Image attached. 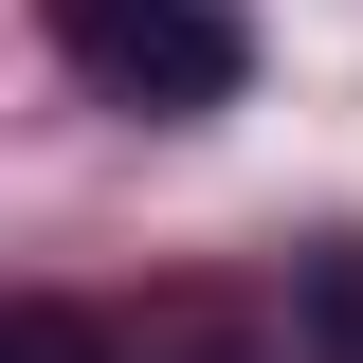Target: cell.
Wrapping results in <instances>:
<instances>
[{
  "instance_id": "obj_1",
  "label": "cell",
  "mask_w": 363,
  "mask_h": 363,
  "mask_svg": "<svg viewBox=\"0 0 363 363\" xmlns=\"http://www.w3.org/2000/svg\"><path fill=\"white\" fill-rule=\"evenodd\" d=\"M91 73L128 91V109H218V91L255 73V37H236V0H145V18L91 37Z\"/></svg>"
},
{
  "instance_id": "obj_2",
  "label": "cell",
  "mask_w": 363,
  "mask_h": 363,
  "mask_svg": "<svg viewBox=\"0 0 363 363\" xmlns=\"http://www.w3.org/2000/svg\"><path fill=\"white\" fill-rule=\"evenodd\" d=\"M291 327H309V363H363V236L291 255Z\"/></svg>"
},
{
  "instance_id": "obj_3",
  "label": "cell",
  "mask_w": 363,
  "mask_h": 363,
  "mask_svg": "<svg viewBox=\"0 0 363 363\" xmlns=\"http://www.w3.org/2000/svg\"><path fill=\"white\" fill-rule=\"evenodd\" d=\"M0 363H109V327H91V309H55V291H37V309L0 327Z\"/></svg>"
},
{
  "instance_id": "obj_4",
  "label": "cell",
  "mask_w": 363,
  "mask_h": 363,
  "mask_svg": "<svg viewBox=\"0 0 363 363\" xmlns=\"http://www.w3.org/2000/svg\"><path fill=\"white\" fill-rule=\"evenodd\" d=\"M109 18H145V0H55V37H73V55H91V37H109Z\"/></svg>"
}]
</instances>
